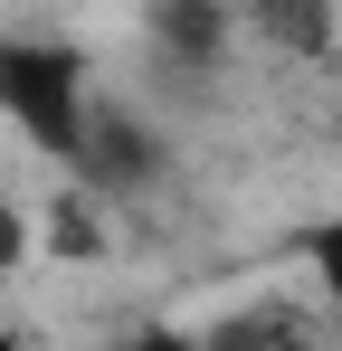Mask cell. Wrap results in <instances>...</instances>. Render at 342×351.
I'll list each match as a JSON object with an SVG mask.
<instances>
[{
    "label": "cell",
    "mask_w": 342,
    "mask_h": 351,
    "mask_svg": "<svg viewBox=\"0 0 342 351\" xmlns=\"http://www.w3.org/2000/svg\"><path fill=\"white\" fill-rule=\"evenodd\" d=\"M285 58H333V0H257L247 10Z\"/></svg>",
    "instance_id": "4"
},
{
    "label": "cell",
    "mask_w": 342,
    "mask_h": 351,
    "mask_svg": "<svg viewBox=\"0 0 342 351\" xmlns=\"http://www.w3.org/2000/svg\"><path fill=\"white\" fill-rule=\"evenodd\" d=\"M29 256H38V219H29L19 199H0V276H19Z\"/></svg>",
    "instance_id": "8"
},
{
    "label": "cell",
    "mask_w": 342,
    "mask_h": 351,
    "mask_svg": "<svg viewBox=\"0 0 342 351\" xmlns=\"http://www.w3.org/2000/svg\"><path fill=\"white\" fill-rule=\"evenodd\" d=\"M76 171H86L95 199L152 190V180H162V133L133 123V114H114V105H95V114H86V143H76Z\"/></svg>",
    "instance_id": "2"
},
{
    "label": "cell",
    "mask_w": 342,
    "mask_h": 351,
    "mask_svg": "<svg viewBox=\"0 0 342 351\" xmlns=\"http://www.w3.org/2000/svg\"><path fill=\"white\" fill-rule=\"evenodd\" d=\"M209 342L219 351H314L304 323H285V313H228V323H209Z\"/></svg>",
    "instance_id": "6"
},
{
    "label": "cell",
    "mask_w": 342,
    "mask_h": 351,
    "mask_svg": "<svg viewBox=\"0 0 342 351\" xmlns=\"http://www.w3.org/2000/svg\"><path fill=\"white\" fill-rule=\"evenodd\" d=\"M333 133H342V114H333Z\"/></svg>",
    "instance_id": "11"
},
{
    "label": "cell",
    "mask_w": 342,
    "mask_h": 351,
    "mask_svg": "<svg viewBox=\"0 0 342 351\" xmlns=\"http://www.w3.org/2000/svg\"><path fill=\"white\" fill-rule=\"evenodd\" d=\"M304 266H314V294H323V313L342 323V219L304 228Z\"/></svg>",
    "instance_id": "7"
},
{
    "label": "cell",
    "mask_w": 342,
    "mask_h": 351,
    "mask_svg": "<svg viewBox=\"0 0 342 351\" xmlns=\"http://www.w3.org/2000/svg\"><path fill=\"white\" fill-rule=\"evenodd\" d=\"M0 351H29V342H19V332H10V323H0Z\"/></svg>",
    "instance_id": "10"
},
{
    "label": "cell",
    "mask_w": 342,
    "mask_h": 351,
    "mask_svg": "<svg viewBox=\"0 0 342 351\" xmlns=\"http://www.w3.org/2000/svg\"><path fill=\"white\" fill-rule=\"evenodd\" d=\"M152 48L181 66H219L228 58V0H152Z\"/></svg>",
    "instance_id": "3"
},
{
    "label": "cell",
    "mask_w": 342,
    "mask_h": 351,
    "mask_svg": "<svg viewBox=\"0 0 342 351\" xmlns=\"http://www.w3.org/2000/svg\"><path fill=\"white\" fill-rule=\"evenodd\" d=\"M48 247H57V256H105L95 190H67V199H48Z\"/></svg>",
    "instance_id": "5"
},
{
    "label": "cell",
    "mask_w": 342,
    "mask_h": 351,
    "mask_svg": "<svg viewBox=\"0 0 342 351\" xmlns=\"http://www.w3.org/2000/svg\"><path fill=\"white\" fill-rule=\"evenodd\" d=\"M124 351H219L209 332H181V323H152V332H133Z\"/></svg>",
    "instance_id": "9"
},
{
    "label": "cell",
    "mask_w": 342,
    "mask_h": 351,
    "mask_svg": "<svg viewBox=\"0 0 342 351\" xmlns=\"http://www.w3.org/2000/svg\"><path fill=\"white\" fill-rule=\"evenodd\" d=\"M0 123H19L29 152L76 162V143H86V48H67V38H0Z\"/></svg>",
    "instance_id": "1"
}]
</instances>
